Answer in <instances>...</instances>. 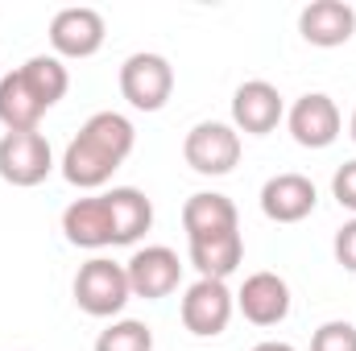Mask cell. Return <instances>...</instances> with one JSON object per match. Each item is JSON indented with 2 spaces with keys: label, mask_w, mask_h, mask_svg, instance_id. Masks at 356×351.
<instances>
[{
  "label": "cell",
  "mask_w": 356,
  "mask_h": 351,
  "mask_svg": "<svg viewBox=\"0 0 356 351\" xmlns=\"http://www.w3.org/2000/svg\"><path fill=\"white\" fill-rule=\"evenodd\" d=\"M236 310L253 327H277L290 314V285L277 273H253V277H245V285L236 293Z\"/></svg>",
  "instance_id": "cell-14"
},
{
  "label": "cell",
  "mask_w": 356,
  "mask_h": 351,
  "mask_svg": "<svg viewBox=\"0 0 356 351\" xmlns=\"http://www.w3.org/2000/svg\"><path fill=\"white\" fill-rule=\"evenodd\" d=\"M46 108L38 103V95L21 79V71H8L0 79V124L4 132H38Z\"/></svg>",
  "instance_id": "cell-18"
},
{
  "label": "cell",
  "mask_w": 356,
  "mask_h": 351,
  "mask_svg": "<svg viewBox=\"0 0 356 351\" xmlns=\"http://www.w3.org/2000/svg\"><path fill=\"white\" fill-rule=\"evenodd\" d=\"M63 236L67 244L75 248H116V232H112V211H108V198L104 194H91V198H75L67 211H63Z\"/></svg>",
  "instance_id": "cell-13"
},
{
  "label": "cell",
  "mask_w": 356,
  "mask_h": 351,
  "mask_svg": "<svg viewBox=\"0 0 356 351\" xmlns=\"http://www.w3.org/2000/svg\"><path fill=\"white\" fill-rule=\"evenodd\" d=\"M332 252H336V261L344 264L348 273H356V219H348V223L336 232V240H332Z\"/></svg>",
  "instance_id": "cell-23"
},
{
  "label": "cell",
  "mask_w": 356,
  "mask_h": 351,
  "mask_svg": "<svg viewBox=\"0 0 356 351\" xmlns=\"http://www.w3.org/2000/svg\"><path fill=\"white\" fill-rule=\"evenodd\" d=\"M298 33L307 46H319V50H336L344 42H353L356 33V8L344 0H311L302 12H298Z\"/></svg>",
  "instance_id": "cell-12"
},
{
  "label": "cell",
  "mask_w": 356,
  "mask_h": 351,
  "mask_svg": "<svg viewBox=\"0 0 356 351\" xmlns=\"http://www.w3.org/2000/svg\"><path fill=\"white\" fill-rule=\"evenodd\" d=\"M253 351H294L290 343H277V339H266V343H257Z\"/></svg>",
  "instance_id": "cell-24"
},
{
  "label": "cell",
  "mask_w": 356,
  "mask_h": 351,
  "mask_svg": "<svg viewBox=\"0 0 356 351\" xmlns=\"http://www.w3.org/2000/svg\"><path fill=\"white\" fill-rule=\"evenodd\" d=\"M133 145H137V128H133L129 116L95 112L63 153V178L79 190H99L129 162Z\"/></svg>",
  "instance_id": "cell-1"
},
{
  "label": "cell",
  "mask_w": 356,
  "mask_h": 351,
  "mask_svg": "<svg viewBox=\"0 0 356 351\" xmlns=\"http://www.w3.org/2000/svg\"><path fill=\"white\" fill-rule=\"evenodd\" d=\"M120 95L137 112H162L175 95V67L154 50L129 54L120 62Z\"/></svg>",
  "instance_id": "cell-3"
},
{
  "label": "cell",
  "mask_w": 356,
  "mask_h": 351,
  "mask_svg": "<svg viewBox=\"0 0 356 351\" xmlns=\"http://www.w3.org/2000/svg\"><path fill=\"white\" fill-rule=\"evenodd\" d=\"M95 351H154V331L141 318H120L108 331H99Z\"/></svg>",
  "instance_id": "cell-20"
},
{
  "label": "cell",
  "mask_w": 356,
  "mask_h": 351,
  "mask_svg": "<svg viewBox=\"0 0 356 351\" xmlns=\"http://www.w3.org/2000/svg\"><path fill=\"white\" fill-rule=\"evenodd\" d=\"M282 116H286L282 91L266 79H249L232 95V128L245 137H269L282 124Z\"/></svg>",
  "instance_id": "cell-10"
},
{
  "label": "cell",
  "mask_w": 356,
  "mask_h": 351,
  "mask_svg": "<svg viewBox=\"0 0 356 351\" xmlns=\"http://www.w3.org/2000/svg\"><path fill=\"white\" fill-rule=\"evenodd\" d=\"M186 244H191V264L199 268V277H211V281H228L245 257L241 232H220V236H203V240H186Z\"/></svg>",
  "instance_id": "cell-17"
},
{
  "label": "cell",
  "mask_w": 356,
  "mask_h": 351,
  "mask_svg": "<svg viewBox=\"0 0 356 351\" xmlns=\"http://www.w3.org/2000/svg\"><path fill=\"white\" fill-rule=\"evenodd\" d=\"M182 157L203 178L232 174L236 162H241V132L232 124H224V120H199L182 141Z\"/></svg>",
  "instance_id": "cell-4"
},
{
  "label": "cell",
  "mask_w": 356,
  "mask_h": 351,
  "mask_svg": "<svg viewBox=\"0 0 356 351\" xmlns=\"http://www.w3.org/2000/svg\"><path fill=\"white\" fill-rule=\"evenodd\" d=\"M71 293H75V306L91 318H116L133 298L124 264L108 261V257H91L88 264H79Z\"/></svg>",
  "instance_id": "cell-2"
},
{
  "label": "cell",
  "mask_w": 356,
  "mask_h": 351,
  "mask_svg": "<svg viewBox=\"0 0 356 351\" xmlns=\"http://www.w3.org/2000/svg\"><path fill=\"white\" fill-rule=\"evenodd\" d=\"M332 198L344 207V211H353L356 215V162H344L336 178H332Z\"/></svg>",
  "instance_id": "cell-22"
},
{
  "label": "cell",
  "mask_w": 356,
  "mask_h": 351,
  "mask_svg": "<svg viewBox=\"0 0 356 351\" xmlns=\"http://www.w3.org/2000/svg\"><path fill=\"white\" fill-rule=\"evenodd\" d=\"M348 132H353V141H356V112H353V120H348Z\"/></svg>",
  "instance_id": "cell-25"
},
{
  "label": "cell",
  "mask_w": 356,
  "mask_h": 351,
  "mask_svg": "<svg viewBox=\"0 0 356 351\" xmlns=\"http://www.w3.org/2000/svg\"><path fill=\"white\" fill-rule=\"evenodd\" d=\"M124 273H129V289H133V298L162 302V298H170V293L178 289L182 261H178L175 248H166V244H145V248H137V252L129 257Z\"/></svg>",
  "instance_id": "cell-8"
},
{
  "label": "cell",
  "mask_w": 356,
  "mask_h": 351,
  "mask_svg": "<svg viewBox=\"0 0 356 351\" xmlns=\"http://www.w3.org/2000/svg\"><path fill=\"white\" fill-rule=\"evenodd\" d=\"M286 124H290V137L302 145V149H327L336 145L340 137V108L332 95L323 91H307L302 99H294V108L286 112Z\"/></svg>",
  "instance_id": "cell-9"
},
{
  "label": "cell",
  "mask_w": 356,
  "mask_h": 351,
  "mask_svg": "<svg viewBox=\"0 0 356 351\" xmlns=\"http://www.w3.org/2000/svg\"><path fill=\"white\" fill-rule=\"evenodd\" d=\"M104 198H108V211H112L116 248L137 244V240L154 228V203H149L145 190H137V186H112Z\"/></svg>",
  "instance_id": "cell-16"
},
{
  "label": "cell",
  "mask_w": 356,
  "mask_h": 351,
  "mask_svg": "<svg viewBox=\"0 0 356 351\" xmlns=\"http://www.w3.org/2000/svg\"><path fill=\"white\" fill-rule=\"evenodd\" d=\"M104 37H108L104 12H99V8H88V4L58 8L54 21H50L54 58H91V54H99Z\"/></svg>",
  "instance_id": "cell-7"
},
{
  "label": "cell",
  "mask_w": 356,
  "mask_h": 351,
  "mask_svg": "<svg viewBox=\"0 0 356 351\" xmlns=\"http://www.w3.org/2000/svg\"><path fill=\"white\" fill-rule=\"evenodd\" d=\"M319 207V190L307 174H273L261 186V215L273 223H302Z\"/></svg>",
  "instance_id": "cell-11"
},
{
  "label": "cell",
  "mask_w": 356,
  "mask_h": 351,
  "mask_svg": "<svg viewBox=\"0 0 356 351\" xmlns=\"http://www.w3.org/2000/svg\"><path fill=\"white\" fill-rule=\"evenodd\" d=\"M21 71V79L29 83V91L38 95V103L50 112L67 91H71V71L63 67V58H54V54H33L25 67H17Z\"/></svg>",
  "instance_id": "cell-19"
},
{
  "label": "cell",
  "mask_w": 356,
  "mask_h": 351,
  "mask_svg": "<svg viewBox=\"0 0 356 351\" xmlns=\"http://www.w3.org/2000/svg\"><path fill=\"white\" fill-rule=\"evenodd\" d=\"M232 310H236V293L228 289V281H211V277H199L186 293H182V327L195 335V339H216L228 331L232 323Z\"/></svg>",
  "instance_id": "cell-5"
},
{
  "label": "cell",
  "mask_w": 356,
  "mask_h": 351,
  "mask_svg": "<svg viewBox=\"0 0 356 351\" xmlns=\"http://www.w3.org/2000/svg\"><path fill=\"white\" fill-rule=\"evenodd\" d=\"M182 228H186V240H203V236H220V232H241V215L228 194L199 190L182 203Z\"/></svg>",
  "instance_id": "cell-15"
},
{
  "label": "cell",
  "mask_w": 356,
  "mask_h": 351,
  "mask_svg": "<svg viewBox=\"0 0 356 351\" xmlns=\"http://www.w3.org/2000/svg\"><path fill=\"white\" fill-rule=\"evenodd\" d=\"M311 351H356V327L344 323V318L323 323V327L311 335Z\"/></svg>",
  "instance_id": "cell-21"
},
{
  "label": "cell",
  "mask_w": 356,
  "mask_h": 351,
  "mask_svg": "<svg viewBox=\"0 0 356 351\" xmlns=\"http://www.w3.org/2000/svg\"><path fill=\"white\" fill-rule=\"evenodd\" d=\"M54 170L50 141L42 132H4L0 137V178L17 190L42 186Z\"/></svg>",
  "instance_id": "cell-6"
}]
</instances>
